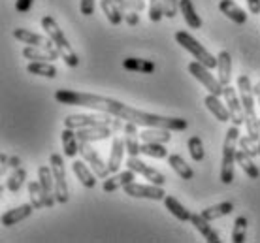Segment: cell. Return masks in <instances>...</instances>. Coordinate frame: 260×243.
I'll list each match as a JSON object with an SVG mask.
<instances>
[{
    "instance_id": "obj_15",
    "label": "cell",
    "mask_w": 260,
    "mask_h": 243,
    "mask_svg": "<svg viewBox=\"0 0 260 243\" xmlns=\"http://www.w3.org/2000/svg\"><path fill=\"white\" fill-rule=\"evenodd\" d=\"M136 179V171L134 170H126V171H117V173H113V176H108L102 185V191L104 192H115L117 189H123L126 187L128 183H132Z\"/></svg>"
},
{
    "instance_id": "obj_55",
    "label": "cell",
    "mask_w": 260,
    "mask_h": 243,
    "mask_svg": "<svg viewBox=\"0 0 260 243\" xmlns=\"http://www.w3.org/2000/svg\"><path fill=\"white\" fill-rule=\"evenodd\" d=\"M258 104H260V96H258Z\"/></svg>"
},
{
    "instance_id": "obj_9",
    "label": "cell",
    "mask_w": 260,
    "mask_h": 243,
    "mask_svg": "<svg viewBox=\"0 0 260 243\" xmlns=\"http://www.w3.org/2000/svg\"><path fill=\"white\" fill-rule=\"evenodd\" d=\"M123 191H124V194H128V196H132V198H145V200H155V202L166 198V192H164L162 187L155 183L142 185V183L132 181V183H128L126 187H123Z\"/></svg>"
},
{
    "instance_id": "obj_56",
    "label": "cell",
    "mask_w": 260,
    "mask_h": 243,
    "mask_svg": "<svg viewBox=\"0 0 260 243\" xmlns=\"http://www.w3.org/2000/svg\"><path fill=\"white\" fill-rule=\"evenodd\" d=\"M258 123H260V117H258Z\"/></svg>"
},
{
    "instance_id": "obj_1",
    "label": "cell",
    "mask_w": 260,
    "mask_h": 243,
    "mask_svg": "<svg viewBox=\"0 0 260 243\" xmlns=\"http://www.w3.org/2000/svg\"><path fill=\"white\" fill-rule=\"evenodd\" d=\"M55 100L66 106H81L89 110H96L102 113H110L113 117L123 119L124 123H136L145 128H168V130H185L189 123L181 117H164L156 113L142 112L138 108H130L115 98L102 96V94H92V92H78L70 89H59L55 92Z\"/></svg>"
},
{
    "instance_id": "obj_8",
    "label": "cell",
    "mask_w": 260,
    "mask_h": 243,
    "mask_svg": "<svg viewBox=\"0 0 260 243\" xmlns=\"http://www.w3.org/2000/svg\"><path fill=\"white\" fill-rule=\"evenodd\" d=\"M79 155L83 157V160L87 162V164L91 166L92 171L96 173L100 179H106L108 176H110V166L106 164L104 160H102V157L98 155L96 149H92V145L89 144V142H79Z\"/></svg>"
},
{
    "instance_id": "obj_48",
    "label": "cell",
    "mask_w": 260,
    "mask_h": 243,
    "mask_svg": "<svg viewBox=\"0 0 260 243\" xmlns=\"http://www.w3.org/2000/svg\"><path fill=\"white\" fill-rule=\"evenodd\" d=\"M138 126L136 123H130V121H126L123 126V132L124 134H128V136H140V132H138Z\"/></svg>"
},
{
    "instance_id": "obj_14",
    "label": "cell",
    "mask_w": 260,
    "mask_h": 243,
    "mask_svg": "<svg viewBox=\"0 0 260 243\" xmlns=\"http://www.w3.org/2000/svg\"><path fill=\"white\" fill-rule=\"evenodd\" d=\"M13 36L19 40L21 44H26V46H34V47H44V49H57L53 40L49 36H42V34L30 32L26 28H15L13 30ZM59 51V49H57Z\"/></svg>"
},
{
    "instance_id": "obj_42",
    "label": "cell",
    "mask_w": 260,
    "mask_h": 243,
    "mask_svg": "<svg viewBox=\"0 0 260 243\" xmlns=\"http://www.w3.org/2000/svg\"><path fill=\"white\" fill-rule=\"evenodd\" d=\"M164 17V0H151L149 2V21L158 23Z\"/></svg>"
},
{
    "instance_id": "obj_29",
    "label": "cell",
    "mask_w": 260,
    "mask_h": 243,
    "mask_svg": "<svg viewBox=\"0 0 260 243\" xmlns=\"http://www.w3.org/2000/svg\"><path fill=\"white\" fill-rule=\"evenodd\" d=\"M168 164H170V168L176 171L181 179H185V181H190V179L194 178V170H192V168L183 160L181 155H170Z\"/></svg>"
},
{
    "instance_id": "obj_52",
    "label": "cell",
    "mask_w": 260,
    "mask_h": 243,
    "mask_svg": "<svg viewBox=\"0 0 260 243\" xmlns=\"http://www.w3.org/2000/svg\"><path fill=\"white\" fill-rule=\"evenodd\" d=\"M19 166H21V158L19 157L8 158V168H19Z\"/></svg>"
},
{
    "instance_id": "obj_40",
    "label": "cell",
    "mask_w": 260,
    "mask_h": 243,
    "mask_svg": "<svg viewBox=\"0 0 260 243\" xmlns=\"http://www.w3.org/2000/svg\"><path fill=\"white\" fill-rule=\"evenodd\" d=\"M238 145H240V149H243V151L247 153L249 157H258V142H254L251 136H241L240 142H238Z\"/></svg>"
},
{
    "instance_id": "obj_35",
    "label": "cell",
    "mask_w": 260,
    "mask_h": 243,
    "mask_svg": "<svg viewBox=\"0 0 260 243\" xmlns=\"http://www.w3.org/2000/svg\"><path fill=\"white\" fill-rule=\"evenodd\" d=\"M26 179V170L25 168H13V171L10 173V178H8L6 181V187L10 192H19V189L23 187V183H25Z\"/></svg>"
},
{
    "instance_id": "obj_53",
    "label": "cell",
    "mask_w": 260,
    "mask_h": 243,
    "mask_svg": "<svg viewBox=\"0 0 260 243\" xmlns=\"http://www.w3.org/2000/svg\"><path fill=\"white\" fill-rule=\"evenodd\" d=\"M253 91H254V96H260V81L253 87Z\"/></svg>"
},
{
    "instance_id": "obj_27",
    "label": "cell",
    "mask_w": 260,
    "mask_h": 243,
    "mask_svg": "<svg viewBox=\"0 0 260 243\" xmlns=\"http://www.w3.org/2000/svg\"><path fill=\"white\" fill-rule=\"evenodd\" d=\"M140 140L147 144H166L172 140V130L168 128H145L140 132Z\"/></svg>"
},
{
    "instance_id": "obj_44",
    "label": "cell",
    "mask_w": 260,
    "mask_h": 243,
    "mask_svg": "<svg viewBox=\"0 0 260 243\" xmlns=\"http://www.w3.org/2000/svg\"><path fill=\"white\" fill-rule=\"evenodd\" d=\"M179 10V0H164V17L174 19Z\"/></svg>"
},
{
    "instance_id": "obj_21",
    "label": "cell",
    "mask_w": 260,
    "mask_h": 243,
    "mask_svg": "<svg viewBox=\"0 0 260 243\" xmlns=\"http://www.w3.org/2000/svg\"><path fill=\"white\" fill-rule=\"evenodd\" d=\"M190 223L194 224V228L198 232H200L202 236L206 237L209 243H221L222 239L219 237V234L213 230V226H211V221H208V219L204 217V215H196V213H192V217H190Z\"/></svg>"
},
{
    "instance_id": "obj_2",
    "label": "cell",
    "mask_w": 260,
    "mask_h": 243,
    "mask_svg": "<svg viewBox=\"0 0 260 243\" xmlns=\"http://www.w3.org/2000/svg\"><path fill=\"white\" fill-rule=\"evenodd\" d=\"M42 28H44V32H46L47 36L53 40L55 47L59 49L60 59L64 60L70 68H76V66L79 64L78 55H76V51H74V49H72V46L68 44L66 36L62 34V30L59 28V25H57V21L53 19L51 15H46V17H42Z\"/></svg>"
},
{
    "instance_id": "obj_3",
    "label": "cell",
    "mask_w": 260,
    "mask_h": 243,
    "mask_svg": "<svg viewBox=\"0 0 260 243\" xmlns=\"http://www.w3.org/2000/svg\"><path fill=\"white\" fill-rule=\"evenodd\" d=\"M238 142H240V128L238 125H232L226 130L224 144H222V162H221V181L224 185H230L234 181V164L236 153H238Z\"/></svg>"
},
{
    "instance_id": "obj_30",
    "label": "cell",
    "mask_w": 260,
    "mask_h": 243,
    "mask_svg": "<svg viewBox=\"0 0 260 243\" xmlns=\"http://www.w3.org/2000/svg\"><path fill=\"white\" fill-rule=\"evenodd\" d=\"M162 202H164V205H166V210H168L170 213H172V215L177 219V221H183V223H185V221H190L192 213H190V211L187 210V207H185V205H183L181 202L177 200V198L166 196Z\"/></svg>"
},
{
    "instance_id": "obj_13",
    "label": "cell",
    "mask_w": 260,
    "mask_h": 243,
    "mask_svg": "<svg viewBox=\"0 0 260 243\" xmlns=\"http://www.w3.org/2000/svg\"><path fill=\"white\" fill-rule=\"evenodd\" d=\"M238 94H240L241 106L245 110V115H256V112H254V91L247 74H241L238 78Z\"/></svg>"
},
{
    "instance_id": "obj_26",
    "label": "cell",
    "mask_w": 260,
    "mask_h": 243,
    "mask_svg": "<svg viewBox=\"0 0 260 243\" xmlns=\"http://www.w3.org/2000/svg\"><path fill=\"white\" fill-rule=\"evenodd\" d=\"M123 68L128 72L138 74H153L155 72V62L147 59H136V57H128L123 60Z\"/></svg>"
},
{
    "instance_id": "obj_49",
    "label": "cell",
    "mask_w": 260,
    "mask_h": 243,
    "mask_svg": "<svg viewBox=\"0 0 260 243\" xmlns=\"http://www.w3.org/2000/svg\"><path fill=\"white\" fill-rule=\"evenodd\" d=\"M245 2H247L249 13H253V15H258V13H260V0H245Z\"/></svg>"
},
{
    "instance_id": "obj_25",
    "label": "cell",
    "mask_w": 260,
    "mask_h": 243,
    "mask_svg": "<svg viewBox=\"0 0 260 243\" xmlns=\"http://www.w3.org/2000/svg\"><path fill=\"white\" fill-rule=\"evenodd\" d=\"M60 140H62V149H64V157L68 158H74L76 155L79 153V140H78V134L74 128H66L62 130L60 134Z\"/></svg>"
},
{
    "instance_id": "obj_28",
    "label": "cell",
    "mask_w": 260,
    "mask_h": 243,
    "mask_svg": "<svg viewBox=\"0 0 260 243\" xmlns=\"http://www.w3.org/2000/svg\"><path fill=\"white\" fill-rule=\"evenodd\" d=\"M179 12L183 13V19L190 28H202V19L196 13L192 0H179Z\"/></svg>"
},
{
    "instance_id": "obj_38",
    "label": "cell",
    "mask_w": 260,
    "mask_h": 243,
    "mask_svg": "<svg viewBox=\"0 0 260 243\" xmlns=\"http://www.w3.org/2000/svg\"><path fill=\"white\" fill-rule=\"evenodd\" d=\"M245 237H247V219L238 217L234 221V228H232V241L243 243Z\"/></svg>"
},
{
    "instance_id": "obj_50",
    "label": "cell",
    "mask_w": 260,
    "mask_h": 243,
    "mask_svg": "<svg viewBox=\"0 0 260 243\" xmlns=\"http://www.w3.org/2000/svg\"><path fill=\"white\" fill-rule=\"evenodd\" d=\"M130 8H134L136 12H143L145 10V0H128Z\"/></svg>"
},
{
    "instance_id": "obj_54",
    "label": "cell",
    "mask_w": 260,
    "mask_h": 243,
    "mask_svg": "<svg viewBox=\"0 0 260 243\" xmlns=\"http://www.w3.org/2000/svg\"><path fill=\"white\" fill-rule=\"evenodd\" d=\"M258 153H260V140H258Z\"/></svg>"
},
{
    "instance_id": "obj_31",
    "label": "cell",
    "mask_w": 260,
    "mask_h": 243,
    "mask_svg": "<svg viewBox=\"0 0 260 243\" xmlns=\"http://www.w3.org/2000/svg\"><path fill=\"white\" fill-rule=\"evenodd\" d=\"M236 164H240L241 170L245 171V173H247L251 179H258L260 178L258 166L254 164V158L249 157V155L243 151V149H238V153H236Z\"/></svg>"
},
{
    "instance_id": "obj_51",
    "label": "cell",
    "mask_w": 260,
    "mask_h": 243,
    "mask_svg": "<svg viewBox=\"0 0 260 243\" xmlns=\"http://www.w3.org/2000/svg\"><path fill=\"white\" fill-rule=\"evenodd\" d=\"M115 4H117L119 8H121V12H123V15L124 13H128L130 10H134V8H130V4H128V0H113Z\"/></svg>"
},
{
    "instance_id": "obj_32",
    "label": "cell",
    "mask_w": 260,
    "mask_h": 243,
    "mask_svg": "<svg viewBox=\"0 0 260 243\" xmlns=\"http://www.w3.org/2000/svg\"><path fill=\"white\" fill-rule=\"evenodd\" d=\"M26 72L32 76H42V78L53 79L57 76V68L47 62V60H30V64L26 66Z\"/></svg>"
},
{
    "instance_id": "obj_46",
    "label": "cell",
    "mask_w": 260,
    "mask_h": 243,
    "mask_svg": "<svg viewBox=\"0 0 260 243\" xmlns=\"http://www.w3.org/2000/svg\"><path fill=\"white\" fill-rule=\"evenodd\" d=\"M32 4H34V0H17V2H15V10L19 13H26L32 8Z\"/></svg>"
},
{
    "instance_id": "obj_16",
    "label": "cell",
    "mask_w": 260,
    "mask_h": 243,
    "mask_svg": "<svg viewBox=\"0 0 260 243\" xmlns=\"http://www.w3.org/2000/svg\"><path fill=\"white\" fill-rule=\"evenodd\" d=\"M72 171L76 173V178L79 179V183L83 185L85 189H94L96 187V173L87 166L85 160H74L72 162Z\"/></svg>"
},
{
    "instance_id": "obj_17",
    "label": "cell",
    "mask_w": 260,
    "mask_h": 243,
    "mask_svg": "<svg viewBox=\"0 0 260 243\" xmlns=\"http://www.w3.org/2000/svg\"><path fill=\"white\" fill-rule=\"evenodd\" d=\"M78 140L79 142H102V140H108L113 136V128L111 126H91V128H79L78 132Z\"/></svg>"
},
{
    "instance_id": "obj_47",
    "label": "cell",
    "mask_w": 260,
    "mask_h": 243,
    "mask_svg": "<svg viewBox=\"0 0 260 243\" xmlns=\"http://www.w3.org/2000/svg\"><path fill=\"white\" fill-rule=\"evenodd\" d=\"M140 12H136V10H130L128 13H124V21L128 23L130 26H136L138 23H140V15H138Z\"/></svg>"
},
{
    "instance_id": "obj_24",
    "label": "cell",
    "mask_w": 260,
    "mask_h": 243,
    "mask_svg": "<svg viewBox=\"0 0 260 243\" xmlns=\"http://www.w3.org/2000/svg\"><path fill=\"white\" fill-rule=\"evenodd\" d=\"M217 78L222 85H230V78H232V57L228 51H221L217 55Z\"/></svg>"
},
{
    "instance_id": "obj_18",
    "label": "cell",
    "mask_w": 260,
    "mask_h": 243,
    "mask_svg": "<svg viewBox=\"0 0 260 243\" xmlns=\"http://www.w3.org/2000/svg\"><path fill=\"white\" fill-rule=\"evenodd\" d=\"M126 153V144H124V138H119L115 136L113 142H111V151L110 158H108V166H110L111 173H117L121 164H123V157Z\"/></svg>"
},
{
    "instance_id": "obj_34",
    "label": "cell",
    "mask_w": 260,
    "mask_h": 243,
    "mask_svg": "<svg viewBox=\"0 0 260 243\" xmlns=\"http://www.w3.org/2000/svg\"><path fill=\"white\" fill-rule=\"evenodd\" d=\"M100 8H102V12L106 13V17H108L111 25H121L123 23L124 15L121 12V8L113 0H100Z\"/></svg>"
},
{
    "instance_id": "obj_20",
    "label": "cell",
    "mask_w": 260,
    "mask_h": 243,
    "mask_svg": "<svg viewBox=\"0 0 260 243\" xmlns=\"http://www.w3.org/2000/svg\"><path fill=\"white\" fill-rule=\"evenodd\" d=\"M34 205L32 204H23L19 207H13V210H8L4 215H2V226H13V224L21 223L32 215Z\"/></svg>"
},
{
    "instance_id": "obj_12",
    "label": "cell",
    "mask_w": 260,
    "mask_h": 243,
    "mask_svg": "<svg viewBox=\"0 0 260 243\" xmlns=\"http://www.w3.org/2000/svg\"><path fill=\"white\" fill-rule=\"evenodd\" d=\"M38 181H40V185H42V192H44L46 207H53L55 202H57V198H55V178H53L51 166H40Z\"/></svg>"
},
{
    "instance_id": "obj_11",
    "label": "cell",
    "mask_w": 260,
    "mask_h": 243,
    "mask_svg": "<svg viewBox=\"0 0 260 243\" xmlns=\"http://www.w3.org/2000/svg\"><path fill=\"white\" fill-rule=\"evenodd\" d=\"M126 166H128L130 170H134L136 173H142L143 178L147 179L149 183H155V185H160L162 187L166 183V178H164V173L153 168V166H147L143 160H140L138 157H128L126 158Z\"/></svg>"
},
{
    "instance_id": "obj_6",
    "label": "cell",
    "mask_w": 260,
    "mask_h": 243,
    "mask_svg": "<svg viewBox=\"0 0 260 243\" xmlns=\"http://www.w3.org/2000/svg\"><path fill=\"white\" fill-rule=\"evenodd\" d=\"M49 166L53 170V178H55V198L59 204H66L70 198V191H68V183H66V170H64V160L60 155L53 153L49 158Z\"/></svg>"
},
{
    "instance_id": "obj_22",
    "label": "cell",
    "mask_w": 260,
    "mask_h": 243,
    "mask_svg": "<svg viewBox=\"0 0 260 243\" xmlns=\"http://www.w3.org/2000/svg\"><path fill=\"white\" fill-rule=\"evenodd\" d=\"M23 57L28 60H47V62H53V60L60 59V53L57 49H44V47L26 46L23 49Z\"/></svg>"
},
{
    "instance_id": "obj_23",
    "label": "cell",
    "mask_w": 260,
    "mask_h": 243,
    "mask_svg": "<svg viewBox=\"0 0 260 243\" xmlns=\"http://www.w3.org/2000/svg\"><path fill=\"white\" fill-rule=\"evenodd\" d=\"M219 10H221L230 21H234L236 25H245V23H247V13L243 12L234 0H221Z\"/></svg>"
},
{
    "instance_id": "obj_45",
    "label": "cell",
    "mask_w": 260,
    "mask_h": 243,
    "mask_svg": "<svg viewBox=\"0 0 260 243\" xmlns=\"http://www.w3.org/2000/svg\"><path fill=\"white\" fill-rule=\"evenodd\" d=\"M94 4H96V0H79V12L83 13L85 17H89L94 13Z\"/></svg>"
},
{
    "instance_id": "obj_36",
    "label": "cell",
    "mask_w": 260,
    "mask_h": 243,
    "mask_svg": "<svg viewBox=\"0 0 260 243\" xmlns=\"http://www.w3.org/2000/svg\"><path fill=\"white\" fill-rule=\"evenodd\" d=\"M28 194H30V204L34 205V210L46 207L44 192H42V185H40V181H30V183H28Z\"/></svg>"
},
{
    "instance_id": "obj_7",
    "label": "cell",
    "mask_w": 260,
    "mask_h": 243,
    "mask_svg": "<svg viewBox=\"0 0 260 243\" xmlns=\"http://www.w3.org/2000/svg\"><path fill=\"white\" fill-rule=\"evenodd\" d=\"M189 72L192 74V78H196L202 85L208 89V92L217 94V96H222V92H224V85L219 81V78H215L213 74H211V70H209L208 66H204L202 62L194 60V62H190L189 64Z\"/></svg>"
},
{
    "instance_id": "obj_10",
    "label": "cell",
    "mask_w": 260,
    "mask_h": 243,
    "mask_svg": "<svg viewBox=\"0 0 260 243\" xmlns=\"http://www.w3.org/2000/svg\"><path fill=\"white\" fill-rule=\"evenodd\" d=\"M238 89V87H236ZM234 87L226 85L224 87V92H222V96H224V102H226V108L228 112H230V121H232V125H245V110H243V106H241V100H240V94L236 91Z\"/></svg>"
},
{
    "instance_id": "obj_4",
    "label": "cell",
    "mask_w": 260,
    "mask_h": 243,
    "mask_svg": "<svg viewBox=\"0 0 260 243\" xmlns=\"http://www.w3.org/2000/svg\"><path fill=\"white\" fill-rule=\"evenodd\" d=\"M64 126L66 128H74V130H79V128H91V126H111L113 132L121 130L124 125H121V121L117 119H110V113L106 115H83V113H74V115H68L64 119Z\"/></svg>"
},
{
    "instance_id": "obj_19",
    "label": "cell",
    "mask_w": 260,
    "mask_h": 243,
    "mask_svg": "<svg viewBox=\"0 0 260 243\" xmlns=\"http://www.w3.org/2000/svg\"><path fill=\"white\" fill-rule=\"evenodd\" d=\"M206 108L211 112V115L217 121H221V123H228L230 121V112H228L226 108V102H221V96L209 92L208 96H206Z\"/></svg>"
},
{
    "instance_id": "obj_5",
    "label": "cell",
    "mask_w": 260,
    "mask_h": 243,
    "mask_svg": "<svg viewBox=\"0 0 260 243\" xmlns=\"http://www.w3.org/2000/svg\"><path fill=\"white\" fill-rule=\"evenodd\" d=\"M176 42L183 47V49H187L198 62H202L204 66H208L209 70H217V57H213V55H211V53H209L208 49L192 36V34L185 32V30H177Z\"/></svg>"
},
{
    "instance_id": "obj_37",
    "label": "cell",
    "mask_w": 260,
    "mask_h": 243,
    "mask_svg": "<svg viewBox=\"0 0 260 243\" xmlns=\"http://www.w3.org/2000/svg\"><path fill=\"white\" fill-rule=\"evenodd\" d=\"M142 155H147L151 158H166L168 157V149L164 147V144H142Z\"/></svg>"
},
{
    "instance_id": "obj_39",
    "label": "cell",
    "mask_w": 260,
    "mask_h": 243,
    "mask_svg": "<svg viewBox=\"0 0 260 243\" xmlns=\"http://www.w3.org/2000/svg\"><path fill=\"white\" fill-rule=\"evenodd\" d=\"M187 147H189V153L194 162H202L204 160V155H206L204 153V144H202V140L198 136H190Z\"/></svg>"
},
{
    "instance_id": "obj_43",
    "label": "cell",
    "mask_w": 260,
    "mask_h": 243,
    "mask_svg": "<svg viewBox=\"0 0 260 243\" xmlns=\"http://www.w3.org/2000/svg\"><path fill=\"white\" fill-rule=\"evenodd\" d=\"M138 136H124V144H126V153L128 157H138L142 153V144H138Z\"/></svg>"
},
{
    "instance_id": "obj_41",
    "label": "cell",
    "mask_w": 260,
    "mask_h": 243,
    "mask_svg": "<svg viewBox=\"0 0 260 243\" xmlns=\"http://www.w3.org/2000/svg\"><path fill=\"white\" fill-rule=\"evenodd\" d=\"M245 130H247V136L258 142L260 140V123L256 115H245Z\"/></svg>"
},
{
    "instance_id": "obj_33",
    "label": "cell",
    "mask_w": 260,
    "mask_h": 243,
    "mask_svg": "<svg viewBox=\"0 0 260 243\" xmlns=\"http://www.w3.org/2000/svg\"><path fill=\"white\" fill-rule=\"evenodd\" d=\"M234 211V204L232 202H221V204H215V205H209L206 210L202 211V215L208 219V221H217V219L224 217V215H230Z\"/></svg>"
}]
</instances>
